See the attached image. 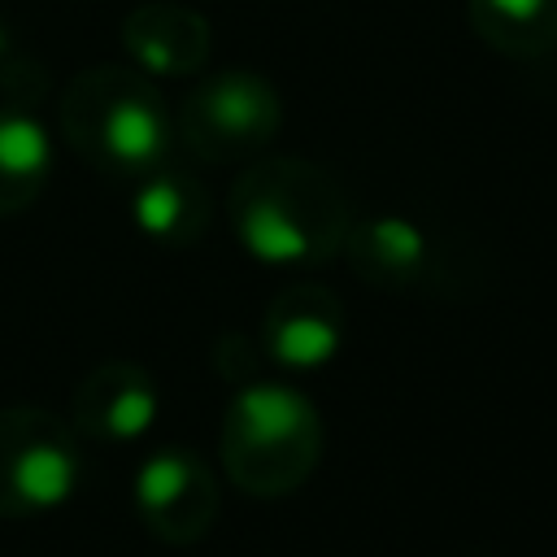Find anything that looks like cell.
<instances>
[{
    "mask_svg": "<svg viewBox=\"0 0 557 557\" xmlns=\"http://www.w3.org/2000/svg\"><path fill=\"white\" fill-rule=\"evenodd\" d=\"M161 413V387L139 361H100L83 374L70 400V426L78 440L126 444L152 431Z\"/></svg>",
    "mask_w": 557,
    "mask_h": 557,
    "instance_id": "ba28073f",
    "label": "cell"
},
{
    "mask_svg": "<svg viewBox=\"0 0 557 557\" xmlns=\"http://www.w3.org/2000/svg\"><path fill=\"white\" fill-rule=\"evenodd\" d=\"M52 178V135L30 109L0 104V218L30 209Z\"/></svg>",
    "mask_w": 557,
    "mask_h": 557,
    "instance_id": "7c38bea8",
    "label": "cell"
},
{
    "mask_svg": "<svg viewBox=\"0 0 557 557\" xmlns=\"http://www.w3.org/2000/svg\"><path fill=\"white\" fill-rule=\"evenodd\" d=\"M131 500L139 522L170 548L200 544L218 518L222 487L205 457L187 448H157L139 461Z\"/></svg>",
    "mask_w": 557,
    "mask_h": 557,
    "instance_id": "8992f818",
    "label": "cell"
},
{
    "mask_svg": "<svg viewBox=\"0 0 557 557\" xmlns=\"http://www.w3.org/2000/svg\"><path fill=\"white\" fill-rule=\"evenodd\" d=\"M83 483V440L70 418L39 405L0 409V518L61 509Z\"/></svg>",
    "mask_w": 557,
    "mask_h": 557,
    "instance_id": "277c9868",
    "label": "cell"
},
{
    "mask_svg": "<svg viewBox=\"0 0 557 557\" xmlns=\"http://www.w3.org/2000/svg\"><path fill=\"white\" fill-rule=\"evenodd\" d=\"M239 248L261 265H326L344 252L352 205L339 178L305 157H257L226 196Z\"/></svg>",
    "mask_w": 557,
    "mask_h": 557,
    "instance_id": "6da1fadb",
    "label": "cell"
},
{
    "mask_svg": "<svg viewBox=\"0 0 557 557\" xmlns=\"http://www.w3.org/2000/svg\"><path fill=\"white\" fill-rule=\"evenodd\" d=\"M466 22L492 52L513 61L557 48V0H466Z\"/></svg>",
    "mask_w": 557,
    "mask_h": 557,
    "instance_id": "4fadbf2b",
    "label": "cell"
},
{
    "mask_svg": "<svg viewBox=\"0 0 557 557\" xmlns=\"http://www.w3.org/2000/svg\"><path fill=\"white\" fill-rule=\"evenodd\" d=\"M218 457L226 479L257 500H278L309 483L322 457V418L305 392L252 379L244 383L226 413Z\"/></svg>",
    "mask_w": 557,
    "mask_h": 557,
    "instance_id": "3957f363",
    "label": "cell"
},
{
    "mask_svg": "<svg viewBox=\"0 0 557 557\" xmlns=\"http://www.w3.org/2000/svg\"><path fill=\"white\" fill-rule=\"evenodd\" d=\"M122 48L131 65L144 70L148 78H183L209 61L213 30L205 13L170 0H152V4H135L122 17Z\"/></svg>",
    "mask_w": 557,
    "mask_h": 557,
    "instance_id": "30bf717a",
    "label": "cell"
},
{
    "mask_svg": "<svg viewBox=\"0 0 557 557\" xmlns=\"http://www.w3.org/2000/svg\"><path fill=\"white\" fill-rule=\"evenodd\" d=\"M65 144L104 178H139L170 157L174 122L161 91L135 65H91L61 91Z\"/></svg>",
    "mask_w": 557,
    "mask_h": 557,
    "instance_id": "7a4b0ae2",
    "label": "cell"
},
{
    "mask_svg": "<svg viewBox=\"0 0 557 557\" xmlns=\"http://www.w3.org/2000/svg\"><path fill=\"white\" fill-rule=\"evenodd\" d=\"M48 87L44 65L17 44V35L0 22V104L4 109H30Z\"/></svg>",
    "mask_w": 557,
    "mask_h": 557,
    "instance_id": "5bb4252c",
    "label": "cell"
},
{
    "mask_svg": "<svg viewBox=\"0 0 557 557\" xmlns=\"http://www.w3.org/2000/svg\"><path fill=\"white\" fill-rule=\"evenodd\" d=\"M283 126V100L270 78L252 70H222L196 83L178 109L187 148L205 161H248Z\"/></svg>",
    "mask_w": 557,
    "mask_h": 557,
    "instance_id": "5b68a950",
    "label": "cell"
},
{
    "mask_svg": "<svg viewBox=\"0 0 557 557\" xmlns=\"http://www.w3.org/2000/svg\"><path fill=\"white\" fill-rule=\"evenodd\" d=\"M131 222L139 226V235L165 244V248H187L209 231L213 218V200L205 191V183L178 165H157L139 178H131Z\"/></svg>",
    "mask_w": 557,
    "mask_h": 557,
    "instance_id": "8fae6325",
    "label": "cell"
},
{
    "mask_svg": "<svg viewBox=\"0 0 557 557\" xmlns=\"http://www.w3.org/2000/svg\"><path fill=\"white\" fill-rule=\"evenodd\" d=\"M257 344L278 370H322L344 344V305L322 283H296L265 305Z\"/></svg>",
    "mask_w": 557,
    "mask_h": 557,
    "instance_id": "9c48e42d",
    "label": "cell"
},
{
    "mask_svg": "<svg viewBox=\"0 0 557 557\" xmlns=\"http://www.w3.org/2000/svg\"><path fill=\"white\" fill-rule=\"evenodd\" d=\"M344 257L352 265L357 278H366L379 292H435L444 261H440V244L431 231H422L413 218L405 213H370V218H352L348 239H344Z\"/></svg>",
    "mask_w": 557,
    "mask_h": 557,
    "instance_id": "52a82bcc",
    "label": "cell"
}]
</instances>
